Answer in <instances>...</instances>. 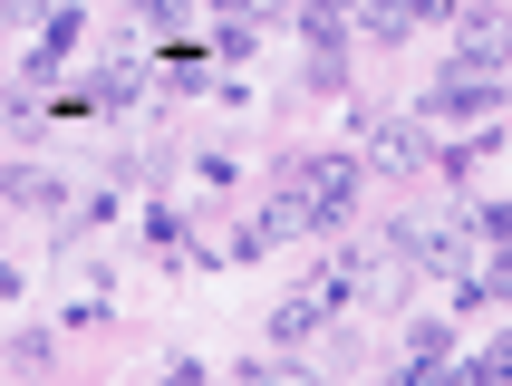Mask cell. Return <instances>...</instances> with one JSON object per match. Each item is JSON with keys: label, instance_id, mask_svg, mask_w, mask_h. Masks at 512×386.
<instances>
[{"label": "cell", "instance_id": "cell-21", "mask_svg": "<svg viewBox=\"0 0 512 386\" xmlns=\"http://www.w3.org/2000/svg\"><path fill=\"white\" fill-rule=\"evenodd\" d=\"M20 290H29V271H20V261H10V251H0V309L20 300Z\"/></svg>", "mask_w": 512, "mask_h": 386}, {"label": "cell", "instance_id": "cell-14", "mask_svg": "<svg viewBox=\"0 0 512 386\" xmlns=\"http://www.w3.org/2000/svg\"><path fill=\"white\" fill-rule=\"evenodd\" d=\"M261 329H271V348H319V329H329V309H319L310 290H300V280H290L281 300L261 309Z\"/></svg>", "mask_w": 512, "mask_h": 386}, {"label": "cell", "instance_id": "cell-3", "mask_svg": "<svg viewBox=\"0 0 512 386\" xmlns=\"http://www.w3.org/2000/svg\"><path fill=\"white\" fill-rule=\"evenodd\" d=\"M503 97H512L503 78H455V68H445V78H435L406 116H416L426 136H455V126H493V116H503Z\"/></svg>", "mask_w": 512, "mask_h": 386}, {"label": "cell", "instance_id": "cell-16", "mask_svg": "<svg viewBox=\"0 0 512 386\" xmlns=\"http://www.w3.org/2000/svg\"><path fill=\"white\" fill-rule=\"evenodd\" d=\"M203 49H213V68H252L261 58V10H223L203 29Z\"/></svg>", "mask_w": 512, "mask_h": 386}, {"label": "cell", "instance_id": "cell-20", "mask_svg": "<svg viewBox=\"0 0 512 386\" xmlns=\"http://www.w3.org/2000/svg\"><path fill=\"white\" fill-rule=\"evenodd\" d=\"M406 20H416V29H455L464 0H406Z\"/></svg>", "mask_w": 512, "mask_h": 386}, {"label": "cell", "instance_id": "cell-15", "mask_svg": "<svg viewBox=\"0 0 512 386\" xmlns=\"http://www.w3.org/2000/svg\"><path fill=\"white\" fill-rule=\"evenodd\" d=\"M348 39H358V49H387V58H397L406 39H416V20H406V0H358V10H348Z\"/></svg>", "mask_w": 512, "mask_h": 386}, {"label": "cell", "instance_id": "cell-18", "mask_svg": "<svg viewBox=\"0 0 512 386\" xmlns=\"http://www.w3.org/2000/svg\"><path fill=\"white\" fill-rule=\"evenodd\" d=\"M213 78H223V68H213V49H194V39H174V49H165V78H155V87H165V97H203Z\"/></svg>", "mask_w": 512, "mask_h": 386}, {"label": "cell", "instance_id": "cell-22", "mask_svg": "<svg viewBox=\"0 0 512 386\" xmlns=\"http://www.w3.org/2000/svg\"><path fill=\"white\" fill-rule=\"evenodd\" d=\"M174 10H184V20H194V10H203V0H174Z\"/></svg>", "mask_w": 512, "mask_h": 386}, {"label": "cell", "instance_id": "cell-11", "mask_svg": "<svg viewBox=\"0 0 512 386\" xmlns=\"http://www.w3.org/2000/svg\"><path fill=\"white\" fill-rule=\"evenodd\" d=\"M116 213H126V184H87V193H68V203H58V242H49V261H58V251H78V232H107Z\"/></svg>", "mask_w": 512, "mask_h": 386}, {"label": "cell", "instance_id": "cell-12", "mask_svg": "<svg viewBox=\"0 0 512 386\" xmlns=\"http://www.w3.org/2000/svg\"><path fill=\"white\" fill-rule=\"evenodd\" d=\"M358 87V39H310L300 49V97H348Z\"/></svg>", "mask_w": 512, "mask_h": 386}, {"label": "cell", "instance_id": "cell-9", "mask_svg": "<svg viewBox=\"0 0 512 386\" xmlns=\"http://www.w3.org/2000/svg\"><path fill=\"white\" fill-rule=\"evenodd\" d=\"M58 358H68V329L58 319H0V367H20V377H58Z\"/></svg>", "mask_w": 512, "mask_h": 386}, {"label": "cell", "instance_id": "cell-17", "mask_svg": "<svg viewBox=\"0 0 512 386\" xmlns=\"http://www.w3.org/2000/svg\"><path fill=\"white\" fill-rule=\"evenodd\" d=\"M455 222L474 232V242H512V203H503V184L484 174V184H474V193L455 203Z\"/></svg>", "mask_w": 512, "mask_h": 386}, {"label": "cell", "instance_id": "cell-10", "mask_svg": "<svg viewBox=\"0 0 512 386\" xmlns=\"http://www.w3.org/2000/svg\"><path fill=\"white\" fill-rule=\"evenodd\" d=\"M242 232H252L261 251H300V242H310V203H300L290 184H271V193L252 203V222H242Z\"/></svg>", "mask_w": 512, "mask_h": 386}, {"label": "cell", "instance_id": "cell-2", "mask_svg": "<svg viewBox=\"0 0 512 386\" xmlns=\"http://www.w3.org/2000/svg\"><path fill=\"white\" fill-rule=\"evenodd\" d=\"M68 338H97L116 329V271L97 261V251H58V309H49Z\"/></svg>", "mask_w": 512, "mask_h": 386}, {"label": "cell", "instance_id": "cell-6", "mask_svg": "<svg viewBox=\"0 0 512 386\" xmlns=\"http://www.w3.org/2000/svg\"><path fill=\"white\" fill-rule=\"evenodd\" d=\"M435 155V136L416 126V116H377L368 136H358V165H368V184H416Z\"/></svg>", "mask_w": 512, "mask_h": 386}, {"label": "cell", "instance_id": "cell-13", "mask_svg": "<svg viewBox=\"0 0 512 386\" xmlns=\"http://www.w3.org/2000/svg\"><path fill=\"white\" fill-rule=\"evenodd\" d=\"M184 184H194L203 203H232V193H242V145H232V136L184 145Z\"/></svg>", "mask_w": 512, "mask_h": 386}, {"label": "cell", "instance_id": "cell-8", "mask_svg": "<svg viewBox=\"0 0 512 386\" xmlns=\"http://www.w3.org/2000/svg\"><path fill=\"white\" fill-rule=\"evenodd\" d=\"M203 222L184 213V203H165V193H145V213H136V242L155 251V271H184V251H194Z\"/></svg>", "mask_w": 512, "mask_h": 386}, {"label": "cell", "instance_id": "cell-4", "mask_svg": "<svg viewBox=\"0 0 512 386\" xmlns=\"http://www.w3.org/2000/svg\"><path fill=\"white\" fill-rule=\"evenodd\" d=\"M368 271H377V242H329V251H310L300 290H310L329 319H358V309H368Z\"/></svg>", "mask_w": 512, "mask_h": 386}, {"label": "cell", "instance_id": "cell-19", "mask_svg": "<svg viewBox=\"0 0 512 386\" xmlns=\"http://www.w3.org/2000/svg\"><path fill=\"white\" fill-rule=\"evenodd\" d=\"M155 377H165V386H203V377H213V367H203L194 348H165V358H155Z\"/></svg>", "mask_w": 512, "mask_h": 386}, {"label": "cell", "instance_id": "cell-5", "mask_svg": "<svg viewBox=\"0 0 512 386\" xmlns=\"http://www.w3.org/2000/svg\"><path fill=\"white\" fill-rule=\"evenodd\" d=\"M464 348V319H445V309H416L397 329V358H387V386H435L445 367H455Z\"/></svg>", "mask_w": 512, "mask_h": 386}, {"label": "cell", "instance_id": "cell-7", "mask_svg": "<svg viewBox=\"0 0 512 386\" xmlns=\"http://www.w3.org/2000/svg\"><path fill=\"white\" fill-rule=\"evenodd\" d=\"M58 203H68V174L58 165H39V155H10L0 165V213H49L58 222Z\"/></svg>", "mask_w": 512, "mask_h": 386}, {"label": "cell", "instance_id": "cell-1", "mask_svg": "<svg viewBox=\"0 0 512 386\" xmlns=\"http://www.w3.org/2000/svg\"><path fill=\"white\" fill-rule=\"evenodd\" d=\"M377 251H387V261H406L416 280H445L464 251H474V232H464L455 213H387V242H377Z\"/></svg>", "mask_w": 512, "mask_h": 386}]
</instances>
